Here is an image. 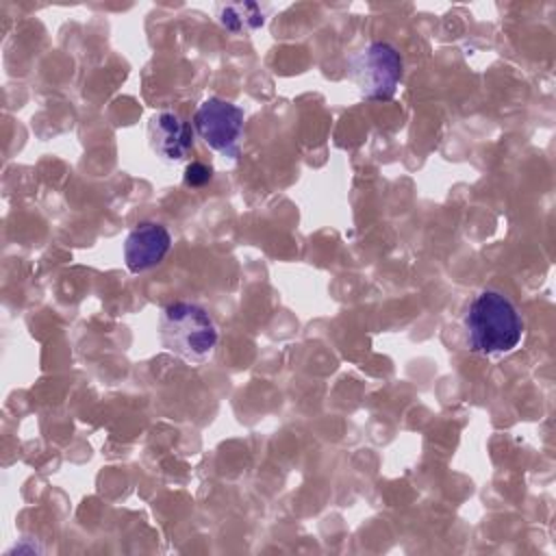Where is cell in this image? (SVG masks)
Returning <instances> with one entry per match:
<instances>
[{
	"instance_id": "obj_1",
	"label": "cell",
	"mask_w": 556,
	"mask_h": 556,
	"mask_svg": "<svg viewBox=\"0 0 556 556\" xmlns=\"http://www.w3.org/2000/svg\"><path fill=\"white\" fill-rule=\"evenodd\" d=\"M467 348L476 354L497 356L515 350L523 337V317L500 289H482L463 315Z\"/></svg>"
},
{
	"instance_id": "obj_2",
	"label": "cell",
	"mask_w": 556,
	"mask_h": 556,
	"mask_svg": "<svg viewBox=\"0 0 556 556\" xmlns=\"http://www.w3.org/2000/svg\"><path fill=\"white\" fill-rule=\"evenodd\" d=\"M159 334L161 343L191 361H206L219 341V330L208 315V311L195 302H172L159 315Z\"/></svg>"
},
{
	"instance_id": "obj_3",
	"label": "cell",
	"mask_w": 556,
	"mask_h": 556,
	"mask_svg": "<svg viewBox=\"0 0 556 556\" xmlns=\"http://www.w3.org/2000/svg\"><path fill=\"white\" fill-rule=\"evenodd\" d=\"M404 61L389 41H371L348 59V74L367 100H389L402 83Z\"/></svg>"
},
{
	"instance_id": "obj_4",
	"label": "cell",
	"mask_w": 556,
	"mask_h": 556,
	"mask_svg": "<svg viewBox=\"0 0 556 556\" xmlns=\"http://www.w3.org/2000/svg\"><path fill=\"white\" fill-rule=\"evenodd\" d=\"M243 109L224 100H204L193 115V130L200 139L228 159H237L243 137Z\"/></svg>"
},
{
	"instance_id": "obj_5",
	"label": "cell",
	"mask_w": 556,
	"mask_h": 556,
	"mask_svg": "<svg viewBox=\"0 0 556 556\" xmlns=\"http://www.w3.org/2000/svg\"><path fill=\"white\" fill-rule=\"evenodd\" d=\"M172 248L169 230L159 222H139L124 241V261L128 271L143 274L156 267Z\"/></svg>"
},
{
	"instance_id": "obj_6",
	"label": "cell",
	"mask_w": 556,
	"mask_h": 556,
	"mask_svg": "<svg viewBox=\"0 0 556 556\" xmlns=\"http://www.w3.org/2000/svg\"><path fill=\"white\" fill-rule=\"evenodd\" d=\"M193 137H195L193 126L185 122L178 113L161 111L150 117V124H148L150 148L159 159L167 163L185 161L189 150L193 148Z\"/></svg>"
},
{
	"instance_id": "obj_7",
	"label": "cell",
	"mask_w": 556,
	"mask_h": 556,
	"mask_svg": "<svg viewBox=\"0 0 556 556\" xmlns=\"http://www.w3.org/2000/svg\"><path fill=\"white\" fill-rule=\"evenodd\" d=\"M217 20L230 33H250L263 26L265 9L256 2H235V4H219Z\"/></svg>"
},
{
	"instance_id": "obj_8",
	"label": "cell",
	"mask_w": 556,
	"mask_h": 556,
	"mask_svg": "<svg viewBox=\"0 0 556 556\" xmlns=\"http://www.w3.org/2000/svg\"><path fill=\"white\" fill-rule=\"evenodd\" d=\"M211 178H213V169L208 165H204V163L193 161V163H189L185 167V182L189 187H204Z\"/></svg>"
}]
</instances>
